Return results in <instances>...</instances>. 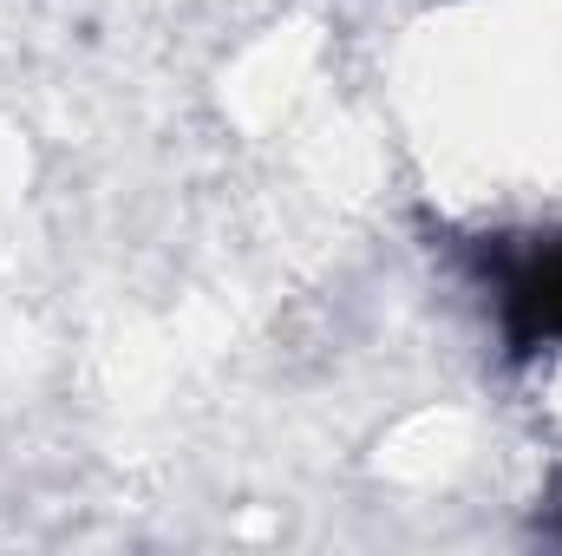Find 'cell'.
Segmentation results:
<instances>
[{
  "label": "cell",
  "mask_w": 562,
  "mask_h": 556,
  "mask_svg": "<svg viewBox=\"0 0 562 556\" xmlns=\"http://www.w3.org/2000/svg\"><path fill=\"white\" fill-rule=\"evenodd\" d=\"M497 314H504V341L517 354H562V236L530 243L524 256L504 263L497 276Z\"/></svg>",
  "instance_id": "6da1fadb"
}]
</instances>
